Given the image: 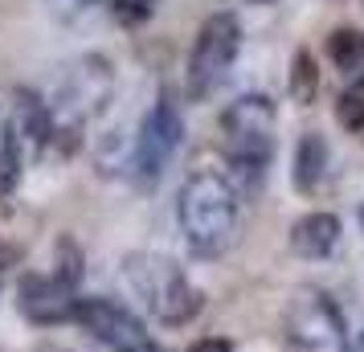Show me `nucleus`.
Segmentation results:
<instances>
[{
    "instance_id": "12",
    "label": "nucleus",
    "mask_w": 364,
    "mask_h": 352,
    "mask_svg": "<svg viewBox=\"0 0 364 352\" xmlns=\"http://www.w3.org/2000/svg\"><path fill=\"white\" fill-rule=\"evenodd\" d=\"M328 58L348 82H364V33H356V29H336L328 37Z\"/></svg>"
},
{
    "instance_id": "6",
    "label": "nucleus",
    "mask_w": 364,
    "mask_h": 352,
    "mask_svg": "<svg viewBox=\"0 0 364 352\" xmlns=\"http://www.w3.org/2000/svg\"><path fill=\"white\" fill-rule=\"evenodd\" d=\"M291 340L307 352H344V319L323 291H299L287 307Z\"/></svg>"
},
{
    "instance_id": "14",
    "label": "nucleus",
    "mask_w": 364,
    "mask_h": 352,
    "mask_svg": "<svg viewBox=\"0 0 364 352\" xmlns=\"http://www.w3.org/2000/svg\"><path fill=\"white\" fill-rule=\"evenodd\" d=\"M340 123L352 132H364V82H348L344 99H340Z\"/></svg>"
},
{
    "instance_id": "19",
    "label": "nucleus",
    "mask_w": 364,
    "mask_h": 352,
    "mask_svg": "<svg viewBox=\"0 0 364 352\" xmlns=\"http://www.w3.org/2000/svg\"><path fill=\"white\" fill-rule=\"evenodd\" d=\"M360 352H364V336H360Z\"/></svg>"
},
{
    "instance_id": "11",
    "label": "nucleus",
    "mask_w": 364,
    "mask_h": 352,
    "mask_svg": "<svg viewBox=\"0 0 364 352\" xmlns=\"http://www.w3.org/2000/svg\"><path fill=\"white\" fill-rule=\"evenodd\" d=\"M21 176V139H17V123H13V107L0 95V197L17 188Z\"/></svg>"
},
{
    "instance_id": "15",
    "label": "nucleus",
    "mask_w": 364,
    "mask_h": 352,
    "mask_svg": "<svg viewBox=\"0 0 364 352\" xmlns=\"http://www.w3.org/2000/svg\"><path fill=\"white\" fill-rule=\"evenodd\" d=\"M156 0H119V17L123 21H144Z\"/></svg>"
},
{
    "instance_id": "9",
    "label": "nucleus",
    "mask_w": 364,
    "mask_h": 352,
    "mask_svg": "<svg viewBox=\"0 0 364 352\" xmlns=\"http://www.w3.org/2000/svg\"><path fill=\"white\" fill-rule=\"evenodd\" d=\"M340 218L336 213H307L291 225V246L303 258H328L340 246Z\"/></svg>"
},
{
    "instance_id": "4",
    "label": "nucleus",
    "mask_w": 364,
    "mask_h": 352,
    "mask_svg": "<svg viewBox=\"0 0 364 352\" xmlns=\"http://www.w3.org/2000/svg\"><path fill=\"white\" fill-rule=\"evenodd\" d=\"M242 50V25L233 13H213V17L200 25L193 53H188V95L205 99L213 95L217 86L230 78L233 62Z\"/></svg>"
},
{
    "instance_id": "5",
    "label": "nucleus",
    "mask_w": 364,
    "mask_h": 352,
    "mask_svg": "<svg viewBox=\"0 0 364 352\" xmlns=\"http://www.w3.org/2000/svg\"><path fill=\"white\" fill-rule=\"evenodd\" d=\"M181 135H184V119L176 111V102L168 95H160L156 107L139 123V135H135V148H132V168L144 185H151L168 168V160L181 148Z\"/></svg>"
},
{
    "instance_id": "16",
    "label": "nucleus",
    "mask_w": 364,
    "mask_h": 352,
    "mask_svg": "<svg viewBox=\"0 0 364 352\" xmlns=\"http://www.w3.org/2000/svg\"><path fill=\"white\" fill-rule=\"evenodd\" d=\"M188 352H230V340H221V336H213V340H197Z\"/></svg>"
},
{
    "instance_id": "2",
    "label": "nucleus",
    "mask_w": 364,
    "mask_h": 352,
    "mask_svg": "<svg viewBox=\"0 0 364 352\" xmlns=\"http://www.w3.org/2000/svg\"><path fill=\"white\" fill-rule=\"evenodd\" d=\"M123 283H127V291L135 299L144 303V311L156 316L160 324H188L200 311V303H205L200 291L184 279V270L172 258L151 254V250L123 258Z\"/></svg>"
},
{
    "instance_id": "17",
    "label": "nucleus",
    "mask_w": 364,
    "mask_h": 352,
    "mask_svg": "<svg viewBox=\"0 0 364 352\" xmlns=\"http://www.w3.org/2000/svg\"><path fill=\"white\" fill-rule=\"evenodd\" d=\"M144 352H164V348H156V344H148V348H144Z\"/></svg>"
},
{
    "instance_id": "8",
    "label": "nucleus",
    "mask_w": 364,
    "mask_h": 352,
    "mask_svg": "<svg viewBox=\"0 0 364 352\" xmlns=\"http://www.w3.org/2000/svg\"><path fill=\"white\" fill-rule=\"evenodd\" d=\"M21 311L37 324H66L74 316V283L66 279H46V274H25L17 287Z\"/></svg>"
},
{
    "instance_id": "13",
    "label": "nucleus",
    "mask_w": 364,
    "mask_h": 352,
    "mask_svg": "<svg viewBox=\"0 0 364 352\" xmlns=\"http://www.w3.org/2000/svg\"><path fill=\"white\" fill-rule=\"evenodd\" d=\"M315 86H319V74H315V62L307 50L295 53V62H291V95H295V102H307L315 99Z\"/></svg>"
},
{
    "instance_id": "18",
    "label": "nucleus",
    "mask_w": 364,
    "mask_h": 352,
    "mask_svg": "<svg viewBox=\"0 0 364 352\" xmlns=\"http://www.w3.org/2000/svg\"><path fill=\"white\" fill-rule=\"evenodd\" d=\"M360 225H364V205H360Z\"/></svg>"
},
{
    "instance_id": "3",
    "label": "nucleus",
    "mask_w": 364,
    "mask_h": 352,
    "mask_svg": "<svg viewBox=\"0 0 364 352\" xmlns=\"http://www.w3.org/2000/svg\"><path fill=\"white\" fill-rule=\"evenodd\" d=\"M221 132H225L233 176L246 188H258L274 156V102L266 95H242L233 107H225Z\"/></svg>"
},
{
    "instance_id": "7",
    "label": "nucleus",
    "mask_w": 364,
    "mask_h": 352,
    "mask_svg": "<svg viewBox=\"0 0 364 352\" xmlns=\"http://www.w3.org/2000/svg\"><path fill=\"white\" fill-rule=\"evenodd\" d=\"M70 319L82 324L95 340H102L107 348H115V352H144L151 344L144 324L115 299H78Z\"/></svg>"
},
{
    "instance_id": "10",
    "label": "nucleus",
    "mask_w": 364,
    "mask_h": 352,
    "mask_svg": "<svg viewBox=\"0 0 364 352\" xmlns=\"http://www.w3.org/2000/svg\"><path fill=\"white\" fill-rule=\"evenodd\" d=\"M323 172H328V144H323V135L307 132L295 148V172H291L295 176V188L311 193L323 181Z\"/></svg>"
},
{
    "instance_id": "1",
    "label": "nucleus",
    "mask_w": 364,
    "mask_h": 352,
    "mask_svg": "<svg viewBox=\"0 0 364 352\" xmlns=\"http://www.w3.org/2000/svg\"><path fill=\"white\" fill-rule=\"evenodd\" d=\"M181 234L197 258H221L237 230V193L217 172H193L176 197Z\"/></svg>"
}]
</instances>
